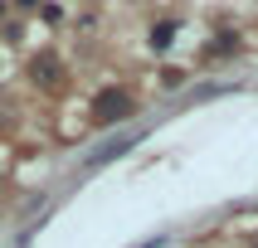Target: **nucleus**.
<instances>
[{"mask_svg": "<svg viewBox=\"0 0 258 248\" xmlns=\"http://www.w3.org/2000/svg\"><path fill=\"white\" fill-rule=\"evenodd\" d=\"M229 49H239V34H219V39H215V54H229Z\"/></svg>", "mask_w": 258, "mask_h": 248, "instance_id": "obj_4", "label": "nucleus"}, {"mask_svg": "<svg viewBox=\"0 0 258 248\" xmlns=\"http://www.w3.org/2000/svg\"><path fill=\"white\" fill-rule=\"evenodd\" d=\"M132 112H137V98H132L127 88H102L98 102H93V122L98 127H112V122H122Z\"/></svg>", "mask_w": 258, "mask_h": 248, "instance_id": "obj_1", "label": "nucleus"}, {"mask_svg": "<svg viewBox=\"0 0 258 248\" xmlns=\"http://www.w3.org/2000/svg\"><path fill=\"white\" fill-rule=\"evenodd\" d=\"M29 78H34V83H49V88H54V83H58V58H54V54H39L34 63H29Z\"/></svg>", "mask_w": 258, "mask_h": 248, "instance_id": "obj_2", "label": "nucleus"}, {"mask_svg": "<svg viewBox=\"0 0 258 248\" xmlns=\"http://www.w3.org/2000/svg\"><path fill=\"white\" fill-rule=\"evenodd\" d=\"M175 20H156V25H151V34H146V39H151V49H171L175 44Z\"/></svg>", "mask_w": 258, "mask_h": 248, "instance_id": "obj_3", "label": "nucleus"}]
</instances>
